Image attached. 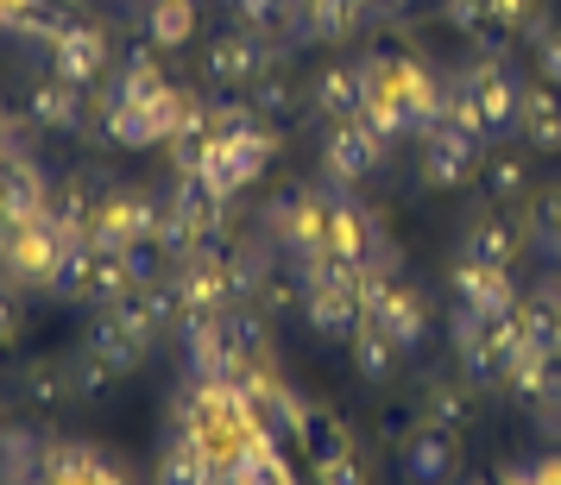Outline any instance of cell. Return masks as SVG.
Here are the masks:
<instances>
[{
	"instance_id": "cell-13",
	"label": "cell",
	"mask_w": 561,
	"mask_h": 485,
	"mask_svg": "<svg viewBox=\"0 0 561 485\" xmlns=\"http://www.w3.org/2000/svg\"><path fill=\"white\" fill-rule=\"evenodd\" d=\"M57 253H64V233H57L51 221H32V228L0 253V272H7V278H20V284H32V290H51Z\"/></svg>"
},
{
	"instance_id": "cell-45",
	"label": "cell",
	"mask_w": 561,
	"mask_h": 485,
	"mask_svg": "<svg viewBox=\"0 0 561 485\" xmlns=\"http://www.w3.org/2000/svg\"><path fill=\"white\" fill-rule=\"evenodd\" d=\"M221 7H233V0H221Z\"/></svg>"
},
{
	"instance_id": "cell-1",
	"label": "cell",
	"mask_w": 561,
	"mask_h": 485,
	"mask_svg": "<svg viewBox=\"0 0 561 485\" xmlns=\"http://www.w3.org/2000/svg\"><path fill=\"white\" fill-rule=\"evenodd\" d=\"M517 102H524V77L511 70L505 57H480V63H467L448 82V120L480 132L485 146L517 132Z\"/></svg>"
},
{
	"instance_id": "cell-14",
	"label": "cell",
	"mask_w": 561,
	"mask_h": 485,
	"mask_svg": "<svg viewBox=\"0 0 561 485\" xmlns=\"http://www.w3.org/2000/svg\"><path fill=\"white\" fill-rule=\"evenodd\" d=\"M398 466H404L410 485H448V480H455V466H460L455 435L430 429V423H423V429H410L404 448H398Z\"/></svg>"
},
{
	"instance_id": "cell-22",
	"label": "cell",
	"mask_w": 561,
	"mask_h": 485,
	"mask_svg": "<svg viewBox=\"0 0 561 485\" xmlns=\"http://www.w3.org/2000/svg\"><path fill=\"white\" fill-rule=\"evenodd\" d=\"M82 340H89V347H95V354L121 372V379H127V372H139V366H146V354H152V340H139V334H133L121 315H107V309L95 315V328L82 334Z\"/></svg>"
},
{
	"instance_id": "cell-15",
	"label": "cell",
	"mask_w": 561,
	"mask_h": 485,
	"mask_svg": "<svg viewBox=\"0 0 561 485\" xmlns=\"http://www.w3.org/2000/svg\"><path fill=\"white\" fill-rule=\"evenodd\" d=\"M359 20H366V0H297L290 38L297 45H341V38H354Z\"/></svg>"
},
{
	"instance_id": "cell-40",
	"label": "cell",
	"mask_w": 561,
	"mask_h": 485,
	"mask_svg": "<svg viewBox=\"0 0 561 485\" xmlns=\"http://www.w3.org/2000/svg\"><path fill=\"white\" fill-rule=\"evenodd\" d=\"M316 485H366V473H359L354 454H341V460H329V466H316Z\"/></svg>"
},
{
	"instance_id": "cell-33",
	"label": "cell",
	"mask_w": 561,
	"mask_h": 485,
	"mask_svg": "<svg viewBox=\"0 0 561 485\" xmlns=\"http://www.w3.org/2000/svg\"><path fill=\"white\" fill-rule=\"evenodd\" d=\"M524 240H530L549 265H561V183H549V189L530 203V215H524Z\"/></svg>"
},
{
	"instance_id": "cell-25",
	"label": "cell",
	"mask_w": 561,
	"mask_h": 485,
	"mask_svg": "<svg viewBox=\"0 0 561 485\" xmlns=\"http://www.w3.org/2000/svg\"><path fill=\"white\" fill-rule=\"evenodd\" d=\"M379 328L391 334L404 354H416V347L430 340V303H423V297L398 278V290H391V303H385V315H379Z\"/></svg>"
},
{
	"instance_id": "cell-35",
	"label": "cell",
	"mask_w": 561,
	"mask_h": 485,
	"mask_svg": "<svg viewBox=\"0 0 561 485\" xmlns=\"http://www.w3.org/2000/svg\"><path fill=\"white\" fill-rule=\"evenodd\" d=\"M64 366H70V384H77L82 404H89V397H107V391H114V379H121V372H114V366H107V359L89 347V340H82V347L64 359Z\"/></svg>"
},
{
	"instance_id": "cell-30",
	"label": "cell",
	"mask_w": 561,
	"mask_h": 485,
	"mask_svg": "<svg viewBox=\"0 0 561 485\" xmlns=\"http://www.w3.org/2000/svg\"><path fill=\"white\" fill-rule=\"evenodd\" d=\"M228 340L240 366L253 372V366H272V315L265 309H228Z\"/></svg>"
},
{
	"instance_id": "cell-3",
	"label": "cell",
	"mask_w": 561,
	"mask_h": 485,
	"mask_svg": "<svg viewBox=\"0 0 561 485\" xmlns=\"http://www.w3.org/2000/svg\"><path fill=\"white\" fill-rule=\"evenodd\" d=\"M158 221H164V203L158 196H146L139 183H114V189H102V208H95L89 240L95 246H139V240L158 233Z\"/></svg>"
},
{
	"instance_id": "cell-39",
	"label": "cell",
	"mask_w": 561,
	"mask_h": 485,
	"mask_svg": "<svg viewBox=\"0 0 561 485\" xmlns=\"http://www.w3.org/2000/svg\"><path fill=\"white\" fill-rule=\"evenodd\" d=\"M536 77H549L561 89V26L542 32V45H536Z\"/></svg>"
},
{
	"instance_id": "cell-24",
	"label": "cell",
	"mask_w": 561,
	"mask_h": 485,
	"mask_svg": "<svg viewBox=\"0 0 561 485\" xmlns=\"http://www.w3.org/2000/svg\"><path fill=\"white\" fill-rule=\"evenodd\" d=\"M347 359H354V372L366 384H385L391 372H398V359H404V347L391 340V334L379 328V322H359L354 340H347Z\"/></svg>"
},
{
	"instance_id": "cell-29",
	"label": "cell",
	"mask_w": 561,
	"mask_h": 485,
	"mask_svg": "<svg viewBox=\"0 0 561 485\" xmlns=\"http://www.w3.org/2000/svg\"><path fill=\"white\" fill-rule=\"evenodd\" d=\"M89 278H95V240H64L51 272V297L64 303H89Z\"/></svg>"
},
{
	"instance_id": "cell-11",
	"label": "cell",
	"mask_w": 561,
	"mask_h": 485,
	"mask_svg": "<svg viewBox=\"0 0 561 485\" xmlns=\"http://www.w3.org/2000/svg\"><path fill=\"white\" fill-rule=\"evenodd\" d=\"M373 95H379V82L366 70V57H359V63H334V70H322V77L309 82V107H316L329 127L334 120H359Z\"/></svg>"
},
{
	"instance_id": "cell-20",
	"label": "cell",
	"mask_w": 561,
	"mask_h": 485,
	"mask_svg": "<svg viewBox=\"0 0 561 485\" xmlns=\"http://www.w3.org/2000/svg\"><path fill=\"white\" fill-rule=\"evenodd\" d=\"M215 466H221V460H215V448H208L203 435L171 423V441H164V454H158V485H208Z\"/></svg>"
},
{
	"instance_id": "cell-43",
	"label": "cell",
	"mask_w": 561,
	"mask_h": 485,
	"mask_svg": "<svg viewBox=\"0 0 561 485\" xmlns=\"http://www.w3.org/2000/svg\"><path fill=\"white\" fill-rule=\"evenodd\" d=\"M208 485H247V473H240V466H233V460H221V466H215V473H208Z\"/></svg>"
},
{
	"instance_id": "cell-10",
	"label": "cell",
	"mask_w": 561,
	"mask_h": 485,
	"mask_svg": "<svg viewBox=\"0 0 561 485\" xmlns=\"http://www.w3.org/2000/svg\"><path fill=\"white\" fill-rule=\"evenodd\" d=\"M89 89H77V82H64V77H45L26 89V114H32V127L38 132H51V139H77V132H89V102H82Z\"/></svg>"
},
{
	"instance_id": "cell-44",
	"label": "cell",
	"mask_w": 561,
	"mask_h": 485,
	"mask_svg": "<svg viewBox=\"0 0 561 485\" xmlns=\"http://www.w3.org/2000/svg\"><path fill=\"white\" fill-rule=\"evenodd\" d=\"M549 284H556V290H561V265H556V278H549Z\"/></svg>"
},
{
	"instance_id": "cell-38",
	"label": "cell",
	"mask_w": 561,
	"mask_h": 485,
	"mask_svg": "<svg viewBox=\"0 0 561 485\" xmlns=\"http://www.w3.org/2000/svg\"><path fill=\"white\" fill-rule=\"evenodd\" d=\"M290 13H297V0H233V20L253 32H278L290 26Z\"/></svg>"
},
{
	"instance_id": "cell-42",
	"label": "cell",
	"mask_w": 561,
	"mask_h": 485,
	"mask_svg": "<svg viewBox=\"0 0 561 485\" xmlns=\"http://www.w3.org/2000/svg\"><path fill=\"white\" fill-rule=\"evenodd\" d=\"M89 485H133V480H127V466H121V460L102 454V460H95V473H89Z\"/></svg>"
},
{
	"instance_id": "cell-18",
	"label": "cell",
	"mask_w": 561,
	"mask_h": 485,
	"mask_svg": "<svg viewBox=\"0 0 561 485\" xmlns=\"http://www.w3.org/2000/svg\"><path fill=\"white\" fill-rule=\"evenodd\" d=\"M517 139L530 152H561V89L549 77L524 82V102H517Z\"/></svg>"
},
{
	"instance_id": "cell-28",
	"label": "cell",
	"mask_w": 561,
	"mask_h": 485,
	"mask_svg": "<svg viewBox=\"0 0 561 485\" xmlns=\"http://www.w3.org/2000/svg\"><path fill=\"white\" fill-rule=\"evenodd\" d=\"M102 448L89 441H70V435H45V485H89Z\"/></svg>"
},
{
	"instance_id": "cell-19",
	"label": "cell",
	"mask_w": 561,
	"mask_h": 485,
	"mask_svg": "<svg viewBox=\"0 0 561 485\" xmlns=\"http://www.w3.org/2000/svg\"><path fill=\"white\" fill-rule=\"evenodd\" d=\"M95 208H102V189L82 177V171H70V177H51L45 221H51L64 240H89V228H95Z\"/></svg>"
},
{
	"instance_id": "cell-17",
	"label": "cell",
	"mask_w": 561,
	"mask_h": 485,
	"mask_svg": "<svg viewBox=\"0 0 561 485\" xmlns=\"http://www.w3.org/2000/svg\"><path fill=\"white\" fill-rule=\"evenodd\" d=\"M95 132H102L107 146H121V152H152V146H164V127H158L152 107L114 102V95L95 102Z\"/></svg>"
},
{
	"instance_id": "cell-4",
	"label": "cell",
	"mask_w": 561,
	"mask_h": 485,
	"mask_svg": "<svg viewBox=\"0 0 561 485\" xmlns=\"http://www.w3.org/2000/svg\"><path fill=\"white\" fill-rule=\"evenodd\" d=\"M272 63H278V51L265 45V32L240 26V32H221V38L203 51V77H208V89L233 95V89H253Z\"/></svg>"
},
{
	"instance_id": "cell-5",
	"label": "cell",
	"mask_w": 561,
	"mask_h": 485,
	"mask_svg": "<svg viewBox=\"0 0 561 485\" xmlns=\"http://www.w3.org/2000/svg\"><path fill=\"white\" fill-rule=\"evenodd\" d=\"M480 132L455 127V120H435V127H423V158H416V171H423V183L430 189H460V183L480 177Z\"/></svg>"
},
{
	"instance_id": "cell-2",
	"label": "cell",
	"mask_w": 561,
	"mask_h": 485,
	"mask_svg": "<svg viewBox=\"0 0 561 485\" xmlns=\"http://www.w3.org/2000/svg\"><path fill=\"white\" fill-rule=\"evenodd\" d=\"M259 233L290 258V272H309V265H322L329 258V189H284L265 203L259 215Z\"/></svg>"
},
{
	"instance_id": "cell-27",
	"label": "cell",
	"mask_w": 561,
	"mask_h": 485,
	"mask_svg": "<svg viewBox=\"0 0 561 485\" xmlns=\"http://www.w3.org/2000/svg\"><path fill=\"white\" fill-rule=\"evenodd\" d=\"M247 102L259 107V120H290V114L309 107V89H297V77H290L284 63H272V70L247 89Z\"/></svg>"
},
{
	"instance_id": "cell-31",
	"label": "cell",
	"mask_w": 561,
	"mask_h": 485,
	"mask_svg": "<svg viewBox=\"0 0 561 485\" xmlns=\"http://www.w3.org/2000/svg\"><path fill=\"white\" fill-rule=\"evenodd\" d=\"M20 397L32 409H57L77 397V384H70V366H57V359H32L26 372H20Z\"/></svg>"
},
{
	"instance_id": "cell-41",
	"label": "cell",
	"mask_w": 561,
	"mask_h": 485,
	"mask_svg": "<svg viewBox=\"0 0 561 485\" xmlns=\"http://www.w3.org/2000/svg\"><path fill=\"white\" fill-rule=\"evenodd\" d=\"M13 340H20V303H13V297L0 290V354H7Z\"/></svg>"
},
{
	"instance_id": "cell-36",
	"label": "cell",
	"mask_w": 561,
	"mask_h": 485,
	"mask_svg": "<svg viewBox=\"0 0 561 485\" xmlns=\"http://www.w3.org/2000/svg\"><path fill=\"white\" fill-rule=\"evenodd\" d=\"M442 20L460 32V38H480V45H499L492 32V0H442Z\"/></svg>"
},
{
	"instance_id": "cell-9",
	"label": "cell",
	"mask_w": 561,
	"mask_h": 485,
	"mask_svg": "<svg viewBox=\"0 0 561 485\" xmlns=\"http://www.w3.org/2000/svg\"><path fill=\"white\" fill-rule=\"evenodd\" d=\"M448 290H455V309H473V315H485V322H505V315H517V303H524V290H517L511 272L467 265V258H455Z\"/></svg>"
},
{
	"instance_id": "cell-32",
	"label": "cell",
	"mask_w": 561,
	"mask_h": 485,
	"mask_svg": "<svg viewBox=\"0 0 561 485\" xmlns=\"http://www.w3.org/2000/svg\"><path fill=\"white\" fill-rule=\"evenodd\" d=\"M297 441L309 448V466H329V460L354 454V441H347V429H341V416H334V409H322V404H309L304 435H297Z\"/></svg>"
},
{
	"instance_id": "cell-26",
	"label": "cell",
	"mask_w": 561,
	"mask_h": 485,
	"mask_svg": "<svg viewBox=\"0 0 561 485\" xmlns=\"http://www.w3.org/2000/svg\"><path fill=\"white\" fill-rule=\"evenodd\" d=\"M517 328H524V340H536L542 354H561V290L556 284L524 290V303H517Z\"/></svg>"
},
{
	"instance_id": "cell-21",
	"label": "cell",
	"mask_w": 561,
	"mask_h": 485,
	"mask_svg": "<svg viewBox=\"0 0 561 485\" xmlns=\"http://www.w3.org/2000/svg\"><path fill=\"white\" fill-rule=\"evenodd\" d=\"M0 485H45V435L26 423L0 429Z\"/></svg>"
},
{
	"instance_id": "cell-34",
	"label": "cell",
	"mask_w": 561,
	"mask_h": 485,
	"mask_svg": "<svg viewBox=\"0 0 561 485\" xmlns=\"http://www.w3.org/2000/svg\"><path fill=\"white\" fill-rule=\"evenodd\" d=\"M423 423L455 435L460 423H467V391H460L455 379H430V384H423Z\"/></svg>"
},
{
	"instance_id": "cell-12",
	"label": "cell",
	"mask_w": 561,
	"mask_h": 485,
	"mask_svg": "<svg viewBox=\"0 0 561 485\" xmlns=\"http://www.w3.org/2000/svg\"><path fill=\"white\" fill-rule=\"evenodd\" d=\"M304 322H309L316 340H354V328L366 322V315H359L354 284H341V278L304 284Z\"/></svg>"
},
{
	"instance_id": "cell-7",
	"label": "cell",
	"mask_w": 561,
	"mask_h": 485,
	"mask_svg": "<svg viewBox=\"0 0 561 485\" xmlns=\"http://www.w3.org/2000/svg\"><path fill=\"white\" fill-rule=\"evenodd\" d=\"M45 51H51V77L77 82V89H95V82H107V70H114L107 32H102V26H89V20H70V26L57 32Z\"/></svg>"
},
{
	"instance_id": "cell-37",
	"label": "cell",
	"mask_w": 561,
	"mask_h": 485,
	"mask_svg": "<svg viewBox=\"0 0 561 485\" xmlns=\"http://www.w3.org/2000/svg\"><path fill=\"white\" fill-rule=\"evenodd\" d=\"M524 189H530V164L524 158H492L485 164V196L492 203H517Z\"/></svg>"
},
{
	"instance_id": "cell-6",
	"label": "cell",
	"mask_w": 561,
	"mask_h": 485,
	"mask_svg": "<svg viewBox=\"0 0 561 485\" xmlns=\"http://www.w3.org/2000/svg\"><path fill=\"white\" fill-rule=\"evenodd\" d=\"M385 152H391V146L373 139L359 120H334V127L322 132V177H329V189H354V183L379 177Z\"/></svg>"
},
{
	"instance_id": "cell-8",
	"label": "cell",
	"mask_w": 561,
	"mask_h": 485,
	"mask_svg": "<svg viewBox=\"0 0 561 485\" xmlns=\"http://www.w3.org/2000/svg\"><path fill=\"white\" fill-rule=\"evenodd\" d=\"M385 246V233H379V215L373 208H359L347 189H329V258L334 265H366V258Z\"/></svg>"
},
{
	"instance_id": "cell-23",
	"label": "cell",
	"mask_w": 561,
	"mask_h": 485,
	"mask_svg": "<svg viewBox=\"0 0 561 485\" xmlns=\"http://www.w3.org/2000/svg\"><path fill=\"white\" fill-rule=\"evenodd\" d=\"M139 38L158 45V51H178L196 38V0H146V20H139Z\"/></svg>"
},
{
	"instance_id": "cell-16",
	"label": "cell",
	"mask_w": 561,
	"mask_h": 485,
	"mask_svg": "<svg viewBox=\"0 0 561 485\" xmlns=\"http://www.w3.org/2000/svg\"><path fill=\"white\" fill-rule=\"evenodd\" d=\"M517 253H524V233L511 228L505 215H473V221L460 228V246H455V258H467V265H492V272H511Z\"/></svg>"
}]
</instances>
